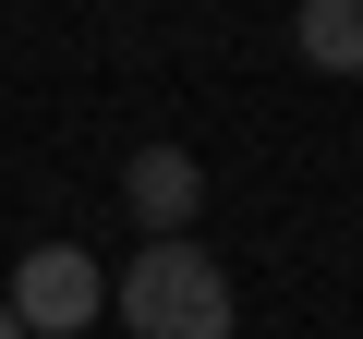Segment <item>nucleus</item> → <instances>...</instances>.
I'll return each mask as SVG.
<instances>
[{"label":"nucleus","instance_id":"nucleus-1","mask_svg":"<svg viewBox=\"0 0 363 339\" xmlns=\"http://www.w3.org/2000/svg\"><path fill=\"white\" fill-rule=\"evenodd\" d=\"M121 327L133 339H230L242 327V303H230V267L182 230V243H145L133 267H121Z\"/></svg>","mask_w":363,"mask_h":339},{"label":"nucleus","instance_id":"nucleus-2","mask_svg":"<svg viewBox=\"0 0 363 339\" xmlns=\"http://www.w3.org/2000/svg\"><path fill=\"white\" fill-rule=\"evenodd\" d=\"M0 303H13L25 339H73V327L109 315V267H97L85 243H37V255L13 267V291H0Z\"/></svg>","mask_w":363,"mask_h":339},{"label":"nucleus","instance_id":"nucleus-3","mask_svg":"<svg viewBox=\"0 0 363 339\" xmlns=\"http://www.w3.org/2000/svg\"><path fill=\"white\" fill-rule=\"evenodd\" d=\"M121 206L145 218V243H182L194 206H206V170L182 157V145H133V157H121Z\"/></svg>","mask_w":363,"mask_h":339},{"label":"nucleus","instance_id":"nucleus-4","mask_svg":"<svg viewBox=\"0 0 363 339\" xmlns=\"http://www.w3.org/2000/svg\"><path fill=\"white\" fill-rule=\"evenodd\" d=\"M291 49L315 73H363V0H303V13H291Z\"/></svg>","mask_w":363,"mask_h":339},{"label":"nucleus","instance_id":"nucleus-5","mask_svg":"<svg viewBox=\"0 0 363 339\" xmlns=\"http://www.w3.org/2000/svg\"><path fill=\"white\" fill-rule=\"evenodd\" d=\"M0 339H25V327H13V303H0Z\"/></svg>","mask_w":363,"mask_h":339}]
</instances>
